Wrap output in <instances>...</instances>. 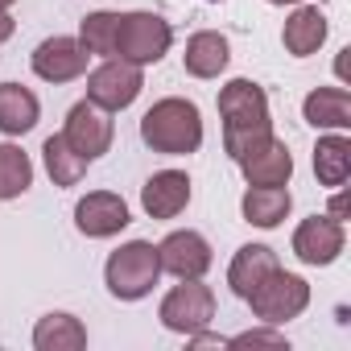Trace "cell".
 Instances as JSON below:
<instances>
[{"instance_id": "cell-1", "label": "cell", "mask_w": 351, "mask_h": 351, "mask_svg": "<svg viewBox=\"0 0 351 351\" xmlns=\"http://www.w3.org/2000/svg\"><path fill=\"white\" fill-rule=\"evenodd\" d=\"M219 116H223V149L232 161L252 153L273 136V116H269V95L252 79H232L219 91Z\"/></svg>"}, {"instance_id": "cell-2", "label": "cell", "mask_w": 351, "mask_h": 351, "mask_svg": "<svg viewBox=\"0 0 351 351\" xmlns=\"http://www.w3.org/2000/svg\"><path fill=\"white\" fill-rule=\"evenodd\" d=\"M141 141L153 149V153H165V157H186V153H199L203 145V116L191 99L182 95H169V99H157L145 116H141Z\"/></svg>"}, {"instance_id": "cell-3", "label": "cell", "mask_w": 351, "mask_h": 351, "mask_svg": "<svg viewBox=\"0 0 351 351\" xmlns=\"http://www.w3.org/2000/svg\"><path fill=\"white\" fill-rule=\"evenodd\" d=\"M157 277H161V261H157V244H149V240L120 244L104 265L108 293L120 302H141L145 293H153Z\"/></svg>"}, {"instance_id": "cell-4", "label": "cell", "mask_w": 351, "mask_h": 351, "mask_svg": "<svg viewBox=\"0 0 351 351\" xmlns=\"http://www.w3.org/2000/svg\"><path fill=\"white\" fill-rule=\"evenodd\" d=\"M173 29L165 17L157 13H120V29H116V58L132 62V66H153L169 54Z\"/></svg>"}, {"instance_id": "cell-5", "label": "cell", "mask_w": 351, "mask_h": 351, "mask_svg": "<svg viewBox=\"0 0 351 351\" xmlns=\"http://www.w3.org/2000/svg\"><path fill=\"white\" fill-rule=\"evenodd\" d=\"M252 314L265 322V326H281L289 318H298L306 306H310V285L298 277V273H285V269H273L248 298Z\"/></svg>"}, {"instance_id": "cell-6", "label": "cell", "mask_w": 351, "mask_h": 351, "mask_svg": "<svg viewBox=\"0 0 351 351\" xmlns=\"http://www.w3.org/2000/svg\"><path fill=\"white\" fill-rule=\"evenodd\" d=\"M157 318H161V326L173 330V335L207 330L211 318H215V293H211V285H203V277H191V281H182V285H173V289L161 298Z\"/></svg>"}, {"instance_id": "cell-7", "label": "cell", "mask_w": 351, "mask_h": 351, "mask_svg": "<svg viewBox=\"0 0 351 351\" xmlns=\"http://www.w3.org/2000/svg\"><path fill=\"white\" fill-rule=\"evenodd\" d=\"M141 91H145V75H141V66H132L124 58H108L104 66H95L87 75V99L104 112H124L128 104H136Z\"/></svg>"}, {"instance_id": "cell-8", "label": "cell", "mask_w": 351, "mask_h": 351, "mask_svg": "<svg viewBox=\"0 0 351 351\" xmlns=\"http://www.w3.org/2000/svg\"><path fill=\"white\" fill-rule=\"evenodd\" d=\"M62 136H66V145H71L75 153H83L87 161H95V157H104V153L112 149L116 124H112V116H108L104 108H95L91 99H79V104L66 112Z\"/></svg>"}, {"instance_id": "cell-9", "label": "cell", "mask_w": 351, "mask_h": 351, "mask_svg": "<svg viewBox=\"0 0 351 351\" xmlns=\"http://www.w3.org/2000/svg\"><path fill=\"white\" fill-rule=\"evenodd\" d=\"M343 244H347V232H343V223L335 215H310L293 232V256L302 265H314V269L318 265H335Z\"/></svg>"}, {"instance_id": "cell-10", "label": "cell", "mask_w": 351, "mask_h": 351, "mask_svg": "<svg viewBox=\"0 0 351 351\" xmlns=\"http://www.w3.org/2000/svg\"><path fill=\"white\" fill-rule=\"evenodd\" d=\"M157 261H161V273L178 277V281H191V277H203L211 269V244L199 236V232H169L161 244H157Z\"/></svg>"}, {"instance_id": "cell-11", "label": "cell", "mask_w": 351, "mask_h": 351, "mask_svg": "<svg viewBox=\"0 0 351 351\" xmlns=\"http://www.w3.org/2000/svg\"><path fill=\"white\" fill-rule=\"evenodd\" d=\"M34 75L46 79V83H71L79 75H87V62L91 54L83 50L79 38H46L38 50H34Z\"/></svg>"}, {"instance_id": "cell-12", "label": "cell", "mask_w": 351, "mask_h": 351, "mask_svg": "<svg viewBox=\"0 0 351 351\" xmlns=\"http://www.w3.org/2000/svg\"><path fill=\"white\" fill-rule=\"evenodd\" d=\"M75 228L87 240H108L128 228V203L112 191H91L87 199L75 203Z\"/></svg>"}, {"instance_id": "cell-13", "label": "cell", "mask_w": 351, "mask_h": 351, "mask_svg": "<svg viewBox=\"0 0 351 351\" xmlns=\"http://www.w3.org/2000/svg\"><path fill=\"white\" fill-rule=\"evenodd\" d=\"M191 203V178L182 169H157L141 186V207L149 219H178Z\"/></svg>"}, {"instance_id": "cell-14", "label": "cell", "mask_w": 351, "mask_h": 351, "mask_svg": "<svg viewBox=\"0 0 351 351\" xmlns=\"http://www.w3.org/2000/svg\"><path fill=\"white\" fill-rule=\"evenodd\" d=\"M236 165L244 169V182L248 186H289V178H293V153L277 136H269L265 145H256L252 153H244Z\"/></svg>"}, {"instance_id": "cell-15", "label": "cell", "mask_w": 351, "mask_h": 351, "mask_svg": "<svg viewBox=\"0 0 351 351\" xmlns=\"http://www.w3.org/2000/svg\"><path fill=\"white\" fill-rule=\"evenodd\" d=\"M273 269H281V265H277V252L269 244H244L228 265V285L236 298H248Z\"/></svg>"}, {"instance_id": "cell-16", "label": "cell", "mask_w": 351, "mask_h": 351, "mask_svg": "<svg viewBox=\"0 0 351 351\" xmlns=\"http://www.w3.org/2000/svg\"><path fill=\"white\" fill-rule=\"evenodd\" d=\"M326 17L314 9V5H298L293 13H289V21H285V29H281V42H285V50L293 54V58H310V54H318V46L326 42Z\"/></svg>"}, {"instance_id": "cell-17", "label": "cell", "mask_w": 351, "mask_h": 351, "mask_svg": "<svg viewBox=\"0 0 351 351\" xmlns=\"http://www.w3.org/2000/svg\"><path fill=\"white\" fill-rule=\"evenodd\" d=\"M228 58H232L228 38H223V34H215V29L195 34V38L186 42V54H182L186 75H195V79H219V75L228 71Z\"/></svg>"}, {"instance_id": "cell-18", "label": "cell", "mask_w": 351, "mask_h": 351, "mask_svg": "<svg viewBox=\"0 0 351 351\" xmlns=\"http://www.w3.org/2000/svg\"><path fill=\"white\" fill-rule=\"evenodd\" d=\"M302 116L306 124L314 128H335V132H347L351 128V95L343 87H318L302 99Z\"/></svg>"}, {"instance_id": "cell-19", "label": "cell", "mask_w": 351, "mask_h": 351, "mask_svg": "<svg viewBox=\"0 0 351 351\" xmlns=\"http://www.w3.org/2000/svg\"><path fill=\"white\" fill-rule=\"evenodd\" d=\"M42 116V104L29 87L21 83H0V132L5 136H25Z\"/></svg>"}, {"instance_id": "cell-20", "label": "cell", "mask_w": 351, "mask_h": 351, "mask_svg": "<svg viewBox=\"0 0 351 351\" xmlns=\"http://www.w3.org/2000/svg\"><path fill=\"white\" fill-rule=\"evenodd\" d=\"M293 207V195L285 186H248V195L240 199V211L252 228H277Z\"/></svg>"}, {"instance_id": "cell-21", "label": "cell", "mask_w": 351, "mask_h": 351, "mask_svg": "<svg viewBox=\"0 0 351 351\" xmlns=\"http://www.w3.org/2000/svg\"><path fill=\"white\" fill-rule=\"evenodd\" d=\"M34 347L38 351H79V347H87V326L75 314H62V310L46 314L34 326Z\"/></svg>"}, {"instance_id": "cell-22", "label": "cell", "mask_w": 351, "mask_h": 351, "mask_svg": "<svg viewBox=\"0 0 351 351\" xmlns=\"http://www.w3.org/2000/svg\"><path fill=\"white\" fill-rule=\"evenodd\" d=\"M314 173H318V182L330 186V191H339L347 182V173H351V141L343 132L322 136L314 145Z\"/></svg>"}, {"instance_id": "cell-23", "label": "cell", "mask_w": 351, "mask_h": 351, "mask_svg": "<svg viewBox=\"0 0 351 351\" xmlns=\"http://www.w3.org/2000/svg\"><path fill=\"white\" fill-rule=\"evenodd\" d=\"M42 161H46V173L54 178V186H79L83 182V173H87V157L75 153L66 145V136H46L42 145Z\"/></svg>"}, {"instance_id": "cell-24", "label": "cell", "mask_w": 351, "mask_h": 351, "mask_svg": "<svg viewBox=\"0 0 351 351\" xmlns=\"http://www.w3.org/2000/svg\"><path fill=\"white\" fill-rule=\"evenodd\" d=\"M34 186V161L21 145H0V203L21 199Z\"/></svg>"}, {"instance_id": "cell-25", "label": "cell", "mask_w": 351, "mask_h": 351, "mask_svg": "<svg viewBox=\"0 0 351 351\" xmlns=\"http://www.w3.org/2000/svg\"><path fill=\"white\" fill-rule=\"evenodd\" d=\"M116 29H120V13H91L79 25V42L91 58H116Z\"/></svg>"}, {"instance_id": "cell-26", "label": "cell", "mask_w": 351, "mask_h": 351, "mask_svg": "<svg viewBox=\"0 0 351 351\" xmlns=\"http://www.w3.org/2000/svg\"><path fill=\"white\" fill-rule=\"evenodd\" d=\"M228 347H289L285 343V335L281 330H244V335H232L228 339Z\"/></svg>"}, {"instance_id": "cell-27", "label": "cell", "mask_w": 351, "mask_h": 351, "mask_svg": "<svg viewBox=\"0 0 351 351\" xmlns=\"http://www.w3.org/2000/svg\"><path fill=\"white\" fill-rule=\"evenodd\" d=\"M195 347H228V339H219V335H203V330H195V335H186Z\"/></svg>"}, {"instance_id": "cell-28", "label": "cell", "mask_w": 351, "mask_h": 351, "mask_svg": "<svg viewBox=\"0 0 351 351\" xmlns=\"http://www.w3.org/2000/svg\"><path fill=\"white\" fill-rule=\"evenodd\" d=\"M13 29H17V21L9 17V9H0V42H9V38H13Z\"/></svg>"}, {"instance_id": "cell-29", "label": "cell", "mask_w": 351, "mask_h": 351, "mask_svg": "<svg viewBox=\"0 0 351 351\" xmlns=\"http://www.w3.org/2000/svg\"><path fill=\"white\" fill-rule=\"evenodd\" d=\"M269 5H302V0H269Z\"/></svg>"}, {"instance_id": "cell-30", "label": "cell", "mask_w": 351, "mask_h": 351, "mask_svg": "<svg viewBox=\"0 0 351 351\" xmlns=\"http://www.w3.org/2000/svg\"><path fill=\"white\" fill-rule=\"evenodd\" d=\"M9 5H17V0H0V9H9Z\"/></svg>"}]
</instances>
